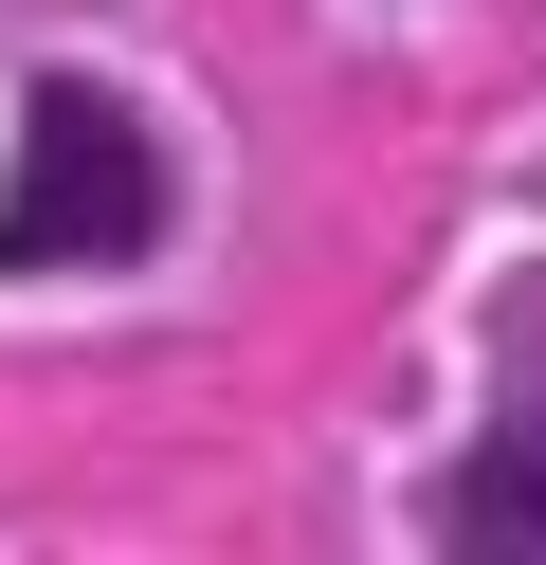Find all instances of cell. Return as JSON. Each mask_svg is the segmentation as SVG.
I'll list each match as a JSON object with an SVG mask.
<instances>
[{"instance_id":"1","label":"cell","mask_w":546,"mask_h":565,"mask_svg":"<svg viewBox=\"0 0 546 565\" xmlns=\"http://www.w3.org/2000/svg\"><path fill=\"white\" fill-rule=\"evenodd\" d=\"M146 220H164V147H146L109 92H36L19 110V183H0V256L19 274H109L146 256Z\"/></svg>"},{"instance_id":"2","label":"cell","mask_w":546,"mask_h":565,"mask_svg":"<svg viewBox=\"0 0 546 565\" xmlns=\"http://www.w3.org/2000/svg\"><path fill=\"white\" fill-rule=\"evenodd\" d=\"M437 529H456L473 565H546V419H492L473 475L437 492Z\"/></svg>"}]
</instances>
